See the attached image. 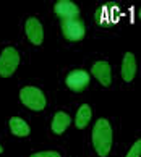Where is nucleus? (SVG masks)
<instances>
[{
  "mask_svg": "<svg viewBox=\"0 0 141 157\" xmlns=\"http://www.w3.org/2000/svg\"><path fill=\"white\" fill-rule=\"evenodd\" d=\"M20 99L23 102V105L28 107L29 110L34 112H41L47 105V97L42 91L36 86H25L20 91Z\"/></svg>",
  "mask_w": 141,
  "mask_h": 157,
  "instance_id": "obj_2",
  "label": "nucleus"
},
{
  "mask_svg": "<svg viewBox=\"0 0 141 157\" xmlns=\"http://www.w3.org/2000/svg\"><path fill=\"white\" fill-rule=\"evenodd\" d=\"M20 67V52L15 47H5L0 54V76L10 78Z\"/></svg>",
  "mask_w": 141,
  "mask_h": 157,
  "instance_id": "obj_3",
  "label": "nucleus"
},
{
  "mask_svg": "<svg viewBox=\"0 0 141 157\" xmlns=\"http://www.w3.org/2000/svg\"><path fill=\"white\" fill-rule=\"evenodd\" d=\"M29 157H62V155L57 151H39V152L31 154Z\"/></svg>",
  "mask_w": 141,
  "mask_h": 157,
  "instance_id": "obj_14",
  "label": "nucleus"
},
{
  "mask_svg": "<svg viewBox=\"0 0 141 157\" xmlns=\"http://www.w3.org/2000/svg\"><path fill=\"white\" fill-rule=\"evenodd\" d=\"M91 117H92V110H91V107L88 105V104H83V105L78 109V112H76L75 126L78 128V130H84V128L89 125Z\"/></svg>",
  "mask_w": 141,
  "mask_h": 157,
  "instance_id": "obj_12",
  "label": "nucleus"
},
{
  "mask_svg": "<svg viewBox=\"0 0 141 157\" xmlns=\"http://www.w3.org/2000/svg\"><path fill=\"white\" fill-rule=\"evenodd\" d=\"M54 11L62 21H65V20L78 18L80 7L76 3L70 2V0H58V2H55V5H54Z\"/></svg>",
  "mask_w": 141,
  "mask_h": 157,
  "instance_id": "obj_7",
  "label": "nucleus"
},
{
  "mask_svg": "<svg viewBox=\"0 0 141 157\" xmlns=\"http://www.w3.org/2000/svg\"><path fill=\"white\" fill-rule=\"evenodd\" d=\"M70 123H72V117H70L67 112L60 110V112H57L54 115L50 128H52V131H54L55 135H63V133L67 131V128L70 126Z\"/></svg>",
  "mask_w": 141,
  "mask_h": 157,
  "instance_id": "obj_10",
  "label": "nucleus"
},
{
  "mask_svg": "<svg viewBox=\"0 0 141 157\" xmlns=\"http://www.w3.org/2000/svg\"><path fill=\"white\" fill-rule=\"evenodd\" d=\"M26 29V37L33 45H41L44 40V28L41 25V21L36 18V16H31V18L26 20L25 25Z\"/></svg>",
  "mask_w": 141,
  "mask_h": 157,
  "instance_id": "obj_6",
  "label": "nucleus"
},
{
  "mask_svg": "<svg viewBox=\"0 0 141 157\" xmlns=\"http://www.w3.org/2000/svg\"><path fill=\"white\" fill-rule=\"evenodd\" d=\"M141 155V139L133 143V146L130 147V151L127 152L125 157H139Z\"/></svg>",
  "mask_w": 141,
  "mask_h": 157,
  "instance_id": "obj_13",
  "label": "nucleus"
},
{
  "mask_svg": "<svg viewBox=\"0 0 141 157\" xmlns=\"http://www.w3.org/2000/svg\"><path fill=\"white\" fill-rule=\"evenodd\" d=\"M62 34L70 42H80L86 34V26L80 18L62 21Z\"/></svg>",
  "mask_w": 141,
  "mask_h": 157,
  "instance_id": "obj_4",
  "label": "nucleus"
},
{
  "mask_svg": "<svg viewBox=\"0 0 141 157\" xmlns=\"http://www.w3.org/2000/svg\"><path fill=\"white\" fill-rule=\"evenodd\" d=\"M91 75L96 78L102 86H110L112 84V67L107 62H96L91 67Z\"/></svg>",
  "mask_w": 141,
  "mask_h": 157,
  "instance_id": "obj_8",
  "label": "nucleus"
},
{
  "mask_svg": "<svg viewBox=\"0 0 141 157\" xmlns=\"http://www.w3.org/2000/svg\"><path fill=\"white\" fill-rule=\"evenodd\" d=\"M120 75L125 83H131L136 75V59L131 52H127L122 59V67H120Z\"/></svg>",
  "mask_w": 141,
  "mask_h": 157,
  "instance_id": "obj_9",
  "label": "nucleus"
},
{
  "mask_svg": "<svg viewBox=\"0 0 141 157\" xmlns=\"http://www.w3.org/2000/svg\"><path fill=\"white\" fill-rule=\"evenodd\" d=\"M8 128H10V131L18 138H26V136H29V133H31L29 125L20 117H11L8 120Z\"/></svg>",
  "mask_w": 141,
  "mask_h": 157,
  "instance_id": "obj_11",
  "label": "nucleus"
},
{
  "mask_svg": "<svg viewBox=\"0 0 141 157\" xmlns=\"http://www.w3.org/2000/svg\"><path fill=\"white\" fill-rule=\"evenodd\" d=\"M91 83V76L89 73L84 70H72L67 78H65V84L68 89H72L73 92H81L84 91Z\"/></svg>",
  "mask_w": 141,
  "mask_h": 157,
  "instance_id": "obj_5",
  "label": "nucleus"
},
{
  "mask_svg": "<svg viewBox=\"0 0 141 157\" xmlns=\"http://www.w3.org/2000/svg\"><path fill=\"white\" fill-rule=\"evenodd\" d=\"M91 139H92V146L97 155L107 157L110 152V147H112V141H114V131L107 118H99L94 123Z\"/></svg>",
  "mask_w": 141,
  "mask_h": 157,
  "instance_id": "obj_1",
  "label": "nucleus"
},
{
  "mask_svg": "<svg viewBox=\"0 0 141 157\" xmlns=\"http://www.w3.org/2000/svg\"><path fill=\"white\" fill-rule=\"evenodd\" d=\"M3 152V147H2V144H0V154H2Z\"/></svg>",
  "mask_w": 141,
  "mask_h": 157,
  "instance_id": "obj_15",
  "label": "nucleus"
}]
</instances>
